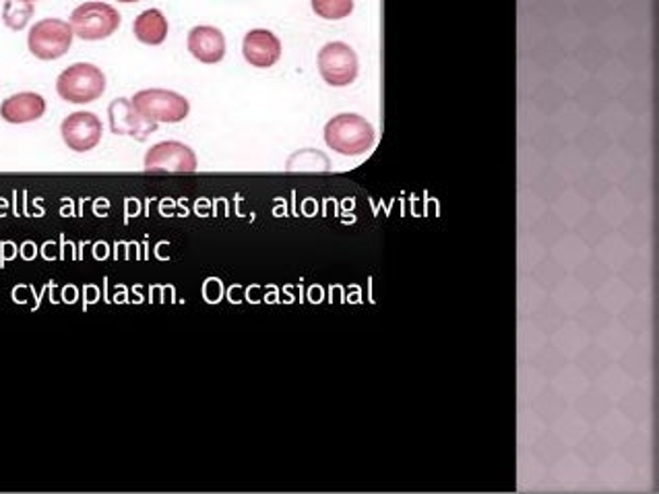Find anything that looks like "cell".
Segmentation results:
<instances>
[{
  "label": "cell",
  "mask_w": 659,
  "mask_h": 494,
  "mask_svg": "<svg viewBox=\"0 0 659 494\" xmlns=\"http://www.w3.org/2000/svg\"><path fill=\"white\" fill-rule=\"evenodd\" d=\"M325 144L341 156H362L374 145V128L358 114H339L325 126Z\"/></svg>",
  "instance_id": "1"
},
{
  "label": "cell",
  "mask_w": 659,
  "mask_h": 494,
  "mask_svg": "<svg viewBox=\"0 0 659 494\" xmlns=\"http://www.w3.org/2000/svg\"><path fill=\"white\" fill-rule=\"evenodd\" d=\"M102 121L94 112H75L61 124L62 141L77 153L96 149L102 141Z\"/></svg>",
  "instance_id": "8"
},
{
  "label": "cell",
  "mask_w": 659,
  "mask_h": 494,
  "mask_svg": "<svg viewBox=\"0 0 659 494\" xmlns=\"http://www.w3.org/2000/svg\"><path fill=\"white\" fill-rule=\"evenodd\" d=\"M43 114H46V100L41 98L40 94H34V91L15 94L0 103V116L4 123H34V121H40Z\"/></svg>",
  "instance_id": "12"
},
{
  "label": "cell",
  "mask_w": 659,
  "mask_h": 494,
  "mask_svg": "<svg viewBox=\"0 0 659 494\" xmlns=\"http://www.w3.org/2000/svg\"><path fill=\"white\" fill-rule=\"evenodd\" d=\"M116 2H124V4H133V2H141V0H116Z\"/></svg>",
  "instance_id": "16"
},
{
  "label": "cell",
  "mask_w": 659,
  "mask_h": 494,
  "mask_svg": "<svg viewBox=\"0 0 659 494\" xmlns=\"http://www.w3.org/2000/svg\"><path fill=\"white\" fill-rule=\"evenodd\" d=\"M36 13V7L32 2H20V0H4L2 7V21L9 29L21 32L27 27V23L32 21Z\"/></svg>",
  "instance_id": "14"
},
{
  "label": "cell",
  "mask_w": 659,
  "mask_h": 494,
  "mask_svg": "<svg viewBox=\"0 0 659 494\" xmlns=\"http://www.w3.org/2000/svg\"><path fill=\"white\" fill-rule=\"evenodd\" d=\"M312 11L321 20H346L353 11V0H312Z\"/></svg>",
  "instance_id": "15"
},
{
  "label": "cell",
  "mask_w": 659,
  "mask_h": 494,
  "mask_svg": "<svg viewBox=\"0 0 659 494\" xmlns=\"http://www.w3.org/2000/svg\"><path fill=\"white\" fill-rule=\"evenodd\" d=\"M61 100L69 103H91L100 100L105 91L102 69L89 62H77L64 69L57 79Z\"/></svg>",
  "instance_id": "2"
},
{
  "label": "cell",
  "mask_w": 659,
  "mask_h": 494,
  "mask_svg": "<svg viewBox=\"0 0 659 494\" xmlns=\"http://www.w3.org/2000/svg\"><path fill=\"white\" fill-rule=\"evenodd\" d=\"M147 174H192L197 172V156L188 145L164 141L153 145L145 156Z\"/></svg>",
  "instance_id": "7"
},
{
  "label": "cell",
  "mask_w": 659,
  "mask_h": 494,
  "mask_svg": "<svg viewBox=\"0 0 659 494\" xmlns=\"http://www.w3.org/2000/svg\"><path fill=\"white\" fill-rule=\"evenodd\" d=\"M319 73L333 87H346L358 77V57L344 41H331L319 52Z\"/></svg>",
  "instance_id": "6"
},
{
  "label": "cell",
  "mask_w": 659,
  "mask_h": 494,
  "mask_svg": "<svg viewBox=\"0 0 659 494\" xmlns=\"http://www.w3.org/2000/svg\"><path fill=\"white\" fill-rule=\"evenodd\" d=\"M20 2H32V4H34V2H38V0H20Z\"/></svg>",
  "instance_id": "17"
},
{
  "label": "cell",
  "mask_w": 659,
  "mask_h": 494,
  "mask_svg": "<svg viewBox=\"0 0 659 494\" xmlns=\"http://www.w3.org/2000/svg\"><path fill=\"white\" fill-rule=\"evenodd\" d=\"M121 13L108 2H83L71 13V29L73 34L85 41H100L116 34L121 27Z\"/></svg>",
  "instance_id": "3"
},
{
  "label": "cell",
  "mask_w": 659,
  "mask_h": 494,
  "mask_svg": "<svg viewBox=\"0 0 659 494\" xmlns=\"http://www.w3.org/2000/svg\"><path fill=\"white\" fill-rule=\"evenodd\" d=\"M243 52L248 64L257 69H269L282 59V41L269 29H252L243 41Z\"/></svg>",
  "instance_id": "10"
},
{
  "label": "cell",
  "mask_w": 659,
  "mask_h": 494,
  "mask_svg": "<svg viewBox=\"0 0 659 494\" xmlns=\"http://www.w3.org/2000/svg\"><path fill=\"white\" fill-rule=\"evenodd\" d=\"M135 38L147 46H160L167 38V20L160 9H147L133 23Z\"/></svg>",
  "instance_id": "13"
},
{
  "label": "cell",
  "mask_w": 659,
  "mask_h": 494,
  "mask_svg": "<svg viewBox=\"0 0 659 494\" xmlns=\"http://www.w3.org/2000/svg\"><path fill=\"white\" fill-rule=\"evenodd\" d=\"M73 29L66 21L41 20L29 29L27 48L40 61H59L73 46Z\"/></svg>",
  "instance_id": "5"
},
{
  "label": "cell",
  "mask_w": 659,
  "mask_h": 494,
  "mask_svg": "<svg viewBox=\"0 0 659 494\" xmlns=\"http://www.w3.org/2000/svg\"><path fill=\"white\" fill-rule=\"evenodd\" d=\"M108 119H110V131L114 135H128L137 141H145L151 133L158 131V124L144 121V116L133 108L130 100L124 98H116L108 106Z\"/></svg>",
  "instance_id": "9"
},
{
  "label": "cell",
  "mask_w": 659,
  "mask_h": 494,
  "mask_svg": "<svg viewBox=\"0 0 659 494\" xmlns=\"http://www.w3.org/2000/svg\"><path fill=\"white\" fill-rule=\"evenodd\" d=\"M130 103L144 116V121L151 124L183 123L190 112L188 100L170 89L137 91Z\"/></svg>",
  "instance_id": "4"
},
{
  "label": "cell",
  "mask_w": 659,
  "mask_h": 494,
  "mask_svg": "<svg viewBox=\"0 0 659 494\" xmlns=\"http://www.w3.org/2000/svg\"><path fill=\"white\" fill-rule=\"evenodd\" d=\"M188 50L197 61L215 64L226 57V38L217 27L199 25L188 34Z\"/></svg>",
  "instance_id": "11"
}]
</instances>
